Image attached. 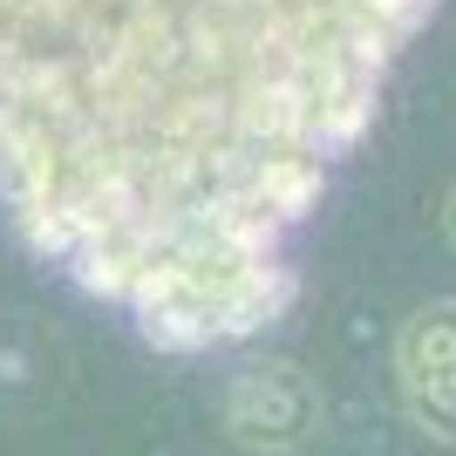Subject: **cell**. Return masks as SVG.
Masks as SVG:
<instances>
[{
	"label": "cell",
	"mask_w": 456,
	"mask_h": 456,
	"mask_svg": "<svg viewBox=\"0 0 456 456\" xmlns=\"http://www.w3.org/2000/svg\"><path fill=\"white\" fill-rule=\"evenodd\" d=\"M436 375H456V300L416 306L395 334V381L402 388H422Z\"/></svg>",
	"instance_id": "3957f363"
},
{
	"label": "cell",
	"mask_w": 456,
	"mask_h": 456,
	"mask_svg": "<svg viewBox=\"0 0 456 456\" xmlns=\"http://www.w3.org/2000/svg\"><path fill=\"white\" fill-rule=\"evenodd\" d=\"M443 232H450V246H456V191H450V205H443Z\"/></svg>",
	"instance_id": "277c9868"
},
{
	"label": "cell",
	"mask_w": 456,
	"mask_h": 456,
	"mask_svg": "<svg viewBox=\"0 0 456 456\" xmlns=\"http://www.w3.org/2000/svg\"><path fill=\"white\" fill-rule=\"evenodd\" d=\"M443 0H0V211L157 354L239 347Z\"/></svg>",
	"instance_id": "6da1fadb"
},
{
	"label": "cell",
	"mask_w": 456,
	"mask_h": 456,
	"mask_svg": "<svg viewBox=\"0 0 456 456\" xmlns=\"http://www.w3.org/2000/svg\"><path fill=\"white\" fill-rule=\"evenodd\" d=\"M225 436L246 456H300L321 436V388L300 362L259 354L225 381Z\"/></svg>",
	"instance_id": "7a4b0ae2"
}]
</instances>
